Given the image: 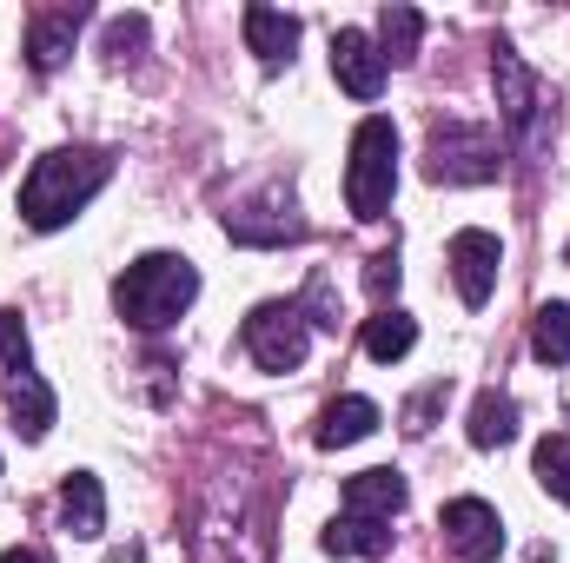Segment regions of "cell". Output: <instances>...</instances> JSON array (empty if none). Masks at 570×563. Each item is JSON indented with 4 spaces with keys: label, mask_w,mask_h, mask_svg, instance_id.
Listing matches in <instances>:
<instances>
[{
    "label": "cell",
    "mask_w": 570,
    "mask_h": 563,
    "mask_svg": "<svg viewBox=\"0 0 570 563\" xmlns=\"http://www.w3.org/2000/svg\"><path fill=\"white\" fill-rule=\"evenodd\" d=\"M438 405H444V385H431V392H419V398H412V405H405V431H431V412H438Z\"/></svg>",
    "instance_id": "d4e9b609"
},
{
    "label": "cell",
    "mask_w": 570,
    "mask_h": 563,
    "mask_svg": "<svg viewBox=\"0 0 570 563\" xmlns=\"http://www.w3.org/2000/svg\"><path fill=\"white\" fill-rule=\"evenodd\" d=\"M538 484H544V491L570 511V437H564V431H551V437L538 444Z\"/></svg>",
    "instance_id": "44dd1931"
},
{
    "label": "cell",
    "mask_w": 570,
    "mask_h": 563,
    "mask_svg": "<svg viewBox=\"0 0 570 563\" xmlns=\"http://www.w3.org/2000/svg\"><path fill=\"white\" fill-rule=\"evenodd\" d=\"M0 358H7L13 378L33 372V358H27V332H20V312H0Z\"/></svg>",
    "instance_id": "7402d4cb"
},
{
    "label": "cell",
    "mask_w": 570,
    "mask_h": 563,
    "mask_svg": "<svg viewBox=\"0 0 570 563\" xmlns=\"http://www.w3.org/2000/svg\"><path fill=\"white\" fill-rule=\"evenodd\" d=\"M246 352H253V365L259 372H298L305 365V352H312V318H305V305H259L253 318H246Z\"/></svg>",
    "instance_id": "5b68a950"
},
{
    "label": "cell",
    "mask_w": 570,
    "mask_h": 563,
    "mask_svg": "<svg viewBox=\"0 0 570 563\" xmlns=\"http://www.w3.org/2000/svg\"><path fill=\"white\" fill-rule=\"evenodd\" d=\"M193 298H199V273H193V259H179V253H146V259H134V266L114 279L120 318L140 325V332L173 325Z\"/></svg>",
    "instance_id": "7a4b0ae2"
},
{
    "label": "cell",
    "mask_w": 570,
    "mask_h": 563,
    "mask_svg": "<svg viewBox=\"0 0 570 563\" xmlns=\"http://www.w3.org/2000/svg\"><path fill=\"white\" fill-rule=\"evenodd\" d=\"M564 259H570V253H564Z\"/></svg>",
    "instance_id": "4316f807"
},
{
    "label": "cell",
    "mask_w": 570,
    "mask_h": 563,
    "mask_svg": "<svg viewBox=\"0 0 570 563\" xmlns=\"http://www.w3.org/2000/svg\"><path fill=\"white\" fill-rule=\"evenodd\" d=\"M444 266H451V279H458V298L478 312L491 292H498V266H504V246H498V233H484V226H464L458 239H451V253H444Z\"/></svg>",
    "instance_id": "8992f818"
},
{
    "label": "cell",
    "mask_w": 570,
    "mask_h": 563,
    "mask_svg": "<svg viewBox=\"0 0 570 563\" xmlns=\"http://www.w3.org/2000/svg\"><path fill=\"white\" fill-rule=\"evenodd\" d=\"M60 524H67L73 537H100V531H107V491H100L94 471H73V477L60 484Z\"/></svg>",
    "instance_id": "4fadbf2b"
},
{
    "label": "cell",
    "mask_w": 570,
    "mask_h": 563,
    "mask_svg": "<svg viewBox=\"0 0 570 563\" xmlns=\"http://www.w3.org/2000/svg\"><path fill=\"white\" fill-rule=\"evenodd\" d=\"M491 80H498V107H504V120L524 134L531 127V113H538V80H531V67L498 40V53H491Z\"/></svg>",
    "instance_id": "8fae6325"
},
{
    "label": "cell",
    "mask_w": 570,
    "mask_h": 563,
    "mask_svg": "<svg viewBox=\"0 0 570 563\" xmlns=\"http://www.w3.org/2000/svg\"><path fill=\"white\" fill-rule=\"evenodd\" d=\"M140 47H146V20L140 13H127V20L107 27V53H140Z\"/></svg>",
    "instance_id": "cb8c5ba5"
},
{
    "label": "cell",
    "mask_w": 570,
    "mask_h": 563,
    "mask_svg": "<svg viewBox=\"0 0 570 563\" xmlns=\"http://www.w3.org/2000/svg\"><path fill=\"white\" fill-rule=\"evenodd\" d=\"M318 544H325L332 557H385V551H392V524H385V517H352V511H345V517L325 524Z\"/></svg>",
    "instance_id": "9a60e30c"
},
{
    "label": "cell",
    "mask_w": 570,
    "mask_h": 563,
    "mask_svg": "<svg viewBox=\"0 0 570 563\" xmlns=\"http://www.w3.org/2000/svg\"><path fill=\"white\" fill-rule=\"evenodd\" d=\"M53 392H47V378L40 372H20V378H7V418H13V431L27 437V444H40L47 431H53Z\"/></svg>",
    "instance_id": "7c38bea8"
},
{
    "label": "cell",
    "mask_w": 570,
    "mask_h": 563,
    "mask_svg": "<svg viewBox=\"0 0 570 563\" xmlns=\"http://www.w3.org/2000/svg\"><path fill=\"white\" fill-rule=\"evenodd\" d=\"M239 27H246V47H253L266 67H285V60H292V47H298V20L279 13V7H246V13H239Z\"/></svg>",
    "instance_id": "5bb4252c"
},
{
    "label": "cell",
    "mask_w": 570,
    "mask_h": 563,
    "mask_svg": "<svg viewBox=\"0 0 570 563\" xmlns=\"http://www.w3.org/2000/svg\"><path fill=\"white\" fill-rule=\"evenodd\" d=\"M419 33H425V13L419 7H385L379 13V53H385V67L392 60H412L419 53Z\"/></svg>",
    "instance_id": "d6986e66"
},
{
    "label": "cell",
    "mask_w": 570,
    "mask_h": 563,
    "mask_svg": "<svg viewBox=\"0 0 570 563\" xmlns=\"http://www.w3.org/2000/svg\"><path fill=\"white\" fill-rule=\"evenodd\" d=\"M405 497H412V491H405V477H399L392 464H372V471L345 477V511H352V517H385V524H392V517L405 511Z\"/></svg>",
    "instance_id": "30bf717a"
},
{
    "label": "cell",
    "mask_w": 570,
    "mask_h": 563,
    "mask_svg": "<svg viewBox=\"0 0 570 563\" xmlns=\"http://www.w3.org/2000/svg\"><path fill=\"white\" fill-rule=\"evenodd\" d=\"M425 172L438 186H484V179H498V134L471 127V120H444L431 134Z\"/></svg>",
    "instance_id": "277c9868"
},
{
    "label": "cell",
    "mask_w": 570,
    "mask_h": 563,
    "mask_svg": "<svg viewBox=\"0 0 570 563\" xmlns=\"http://www.w3.org/2000/svg\"><path fill=\"white\" fill-rule=\"evenodd\" d=\"M399 279H405V266H399V253H379L372 266H365V285H372V298L385 305L392 292H399Z\"/></svg>",
    "instance_id": "603a6c76"
},
{
    "label": "cell",
    "mask_w": 570,
    "mask_h": 563,
    "mask_svg": "<svg viewBox=\"0 0 570 563\" xmlns=\"http://www.w3.org/2000/svg\"><path fill=\"white\" fill-rule=\"evenodd\" d=\"M438 531H444V544L464 563H491L504 551V524H498V511L484 497H451L444 517H438Z\"/></svg>",
    "instance_id": "52a82bcc"
},
{
    "label": "cell",
    "mask_w": 570,
    "mask_h": 563,
    "mask_svg": "<svg viewBox=\"0 0 570 563\" xmlns=\"http://www.w3.org/2000/svg\"><path fill=\"white\" fill-rule=\"evenodd\" d=\"M80 20H87V7H47V13H33V20H27V67H33V73H53V67L73 53Z\"/></svg>",
    "instance_id": "9c48e42d"
},
{
    "label": "cell",
    "mask_w": 570,
    "mask_h": 563,
    "mask_svg": "<svg viewBox=\"0 0 570 563\" xmlns=\"http://www.w3.org/2000/svg\"><path fill=\"white\" fill-rule=\"evenodd\" d=\"M511 437H518V398L484 392V398L471 405V444H478V451H498V444H511Z\"/></svg>",
    "instance_id": "ac0fdd59"
},
{
    "label": "cell",
    "mask_w": 570,
    "mask_h": 563,
    "mask_svg": "<svg viewBox=\"0 0 570 563\" xmlns=\"http://www.w3.org/2000/svg\"><path fill=\"white\" fill-rule=\"evenodd\" d=\"M412 345H419V318H412V312H399V305H379V312L365 318V352H372L379 365L405 358Z\"/></svg>",
    "instance_id": "e0dca14e"
},
{
    "label": "cell",
    "mask_w": 570,
    "mask_h": 563,
    "mask_svg": "<svg viewBox=\"0 0 570 563\" xmlns=\"http://www.w3.org/2000/svg\"><path fill=\"white\" fill-rule=\"evenodd\" d=\"M0 563H47L40 551H0Z\"/></svg>",
    "instance_id": "484cf974"
},
{
    "label": "cell",
    "mask_w": 570,
    "mask_h": 563,
    "mask_svg": "<svg viewBox=\"0 0 570 563\" xmlns=\"http://www.w3.org/2000/svg\"><path fill=\"white\" fill-rule=\"evenodd\" d=\"M379 431V405L372 398H332L325 412H318V451H338V444H358V437H372Z\"/></svg>",
    "instance_id": "2e32d148"
},
{
    "label": "cell",
    "mask_w": 570,
    "mask_h": 563,
    "mask_svg": "<svg viewBox=\"0 0 570 563\" xmlns=\"http://www.w3.org/2000/svg\"><path fill=\"white\" fill-rule=\"evenodd\" d=\"M385 53H379V40L372 33H358V27H338L332 33V80L352 93V100H379L385 93Z\"/></svg>",
    "instance_id": "ba28073f"
},
{
    "label": "cell",
    "mask_w": 570,
    "mask_h": 563,
    "mask_svg": "<svg viewBox=\"0 0 570 563\" xmlns=\"http://www.w3.org/2000/svg\"><path fill=\"white\" fill-rule=\"evenodd\" d=\"M531 352L544 365H570V305H544L531 325Z\"/></svg>",
    "instance_id": "ffe728a7"
},
{
    "label": "cell",
    "mask_w": 570,
    "mask_h": 563,
    "mask_svg": "<svg viewBox=\"0 0 570 563\" xmlns=\"http://www.w3.org/2000/svg\"><path fill=\"white\" fill-rule=\"evenodd\" d=\"M107 179H114V159H107L100 146H53L47 159H33V172H27V186H20V219H27L33 233H53V226H67Z\"/></svg>",
    "instance_id": "6da1fadb"
},
{
    "label": "cell",
    "mask_w": 570,
    "mask_h": 563,
    "mask_svg": "<svg viewBox=\"0 0 570 563\" xmlns=\"http://www.w3.org/2000/svg\"><path fill=\"white\" fill-rule=\"evenodd\" d=\"M399 192V127L392 120H365L352 134V166H345V206L352 219H385Z\"/></svg>",
    "instance_id": "3957f363"
}]
</instances>
